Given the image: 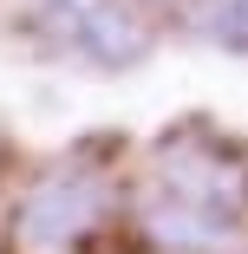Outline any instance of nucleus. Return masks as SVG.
<instances>
[{
  "mask_svg": "<svg viewBox=\"0 0 248 254\" xmlns=\"http://www.w3.org/2000/svg\"><path fill=\"white\" fill-rule=\"evenodd\" d=\"M118 209V189L105 176H91V170H59V176H46L26 202H20V235L33 248H79L91 241L98 228L111 222Z\"/></svg>",
  "mask_w": 248,
  "mask_h": 254,
  "instance_id": "obj_3",
  "label": "nucleus"
},
{
  "mask_svg": "<svg viewBox=\"0 0 248 254\" xmlns=\"http://www.w3.org/2000/svg\"><path fill=\"white\" fill-rule=\"evenodd\" d=\"M196 33L229 53H248V0H196Z\"/></svg>",
  "mask_w": 248,
  "mask_h": 254,
  "instance_id": "obj_4",
  "label": "nucleus"
},
{
  "mask_svg": "<svg viewBox=\"0 0 248 254\" xmlns=\"http://www.w3.org/2000/svg\"><path fill=\"white\" fill-rule=\"evenodd\" d=\"M248 222V157L209 130L170 137L137 195V228L164 254H222Z\"/></svg>",
  "mask_w": 248,
  "mask_h": 254,
  "instance_id": "obj_1",
  "label": "nucleus"
},
{
  "mask_svg": "<svg viewBox=\"0 0 248 254\" xmlns=\"http://www.w3.org/2000/svg\"><path fill=\"white\" fill-rule=\"evenodd\" d=\"M157 7H170V0H157Z\"/></svg>",
  "mask_w": 248,
  "mask_h": 254,
  "instance_id": "obj_5",
  "label": "nucleus"
},
{
  "mask_svg": "<svg viewBox=\"0 0 248 254\" xmlns=\"http://www.w3.org/2000/svg\"><path fill=\"white\" fill-rule=\"evenodd\" d=\"M26 26L59 59H79L98 72H131L151 53V26L124 0H26Z\"/></svg>",
  "mask_w": 248,
  "mask_h": 254,
  "instance_id": "obj_2",
  "label": "nucleus"
}]
</instances>
